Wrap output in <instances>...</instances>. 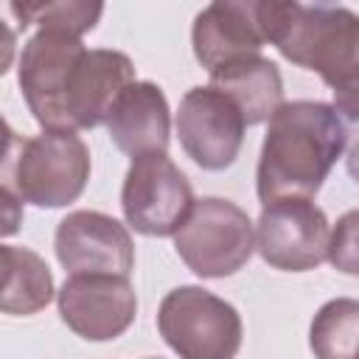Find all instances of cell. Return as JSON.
Wrapping results in <instances>:
<instances>
[{"instance_id": "cell-1", "label": "cell", "mask_w": 359, "mask_h": 359, "mask_svg": "<svg viewBox=\"0 0 359 359\" xmlns=\"http://www.w3.org/2000/svg\"><path fill=\"white\" fill-rule=\"evenodd\" d=\"M258 22L269 45L292 65L320 73L337 115L359 121V14L342 6L261 0Z\"/></svg>"}, {"instance_id": "cell-2", "label": "cell", "mask_w": 359, "mask_h": 359, "mask_svg": "<svg viewBox=\"0 0 359 359\" xmlns=\"http://www.w3.org/2000/svg\"><path fill=\"white\" fill-rule=\"evenodd\" d=\"M348 143L337 109L323 101H283L269 118L258 157V199H311Z\"/></svg>"}, {"instance_id": "cell-3", "label": "cell", "mask_w": 359, "mask_h": 359, "mask_svg": "<svg viewBox=\"0 0 359 359\" xmlns=\"http://www.w3.org/2000/svg\"><path fill=\"white\" fill-rule=\"evenodd\" d=\"M90 180V149L76 132L17 137L6 126L3 194L39 208L76 202Z\"/></svg>"}, {"instance_id": "cell-4", "label": "cell", "mask_w": 359, "mask_h": 359, "mask_svg": "<svg viewBox=\"0 0 359 359\" xmlns=\"http://www.w3.org/2000/svg\"><path fill=\"white\" fill-rule=\"evenodd\" d=\"M157 331L180 359H236L238 311L202 286L171 289L157 309Z\"/></svg>"}, {"instance_id": "cell-5", "label": "cell", "mask_w": 359, "mask_h": 359, "mask_svg": "<svg viewBox=\"0 0 359 359\" xmlns=\"http://www.w3.org/2000/svg\"><path fill=\"white\" fill-rule=\"evenodd\" d=\"M174 250L199 278L236 275L255 250L250 216L230 199H196L185 224L174 233Z\"/></svg>"}, {"instance_id": "cell-6", "label": "cell", "mask_w": 359, "mask_h": 359, "mask_svg": "<svg viewBox=\"0 0 359 359\" xmlns=\"http://www.w3.org/2000/svg\"><path fill=\"white\" fill-rule=\"evenodd\" d=\"M194 202L188 177L165 154L132 160L121 188V208L129 227L143 236H174L185 224Z\"/></svg>"}, {"instance_id": "cell-7", "label": "cell", "mask_w": 359, "mask_h": 359, "mask_svg": "<svg viewBox=\"0 0 359 359\" xmlns=\"http://www.w3.org/2000/svg\"><path fill=\"white\" fill-rule=\"evenodd\" d=\"M331 227L311 199H275L255 224V250L283 272H306L328 258Z\"/></svg>"}, {"instance_id": "cell-8", "label": "cell", "mask_w": 359, "mask_h": 359, "mask_svg": "<svg viewBox=\"0 0 359 359\" xmlns=\"http://www.w3.org/2000/svg\"><path fill=\"white\" fill-rule=\"evenodd\" d=\"M87 53L81 36L39 28L20 53V90L45 132H62V104L70 76Z\"/></svg>"}, {"instance_id": "cell-9", "label": "cell", "mask_w": 359, "mask_h": 359, "mask_svg": "<svg viewBox=\"0 0 359 359\" xmlns=\"http://www.w3.org/2000/svg\"><path fill=\"white\" fill-rule=\"evenodd\" d=\"M241 109L216 87H191L177 109V135L185 154L208 168L222 171L236 163L244 140Z\"/></svg>"}, {"instance_id": "cell-10", "label": "cell", "mask_w": 359, "mask_h": 359, "mask_svg": "<svg viewBox=\"0 0 359 359\" xmlns=\"http://www.w3.org/2000/svg\"><path fill=\"white\" fill-rule=\"evenodd\" d=\"M56 303L62 323L90 342L121 337L137 314L135 289L121 275H70Z\"/></svg>"}, {"instance_id": "cell-11", "label": "cell", "mask_w": 359, "mask_h": 359, "mask_svg": "<svg viewBox=\"0 0 359 359\" xmlns=\"http://www.w3.org/2000/svg\"><path fill=\"white\" fill-rule=\"evenodd\" d=\"M56 258L70 275H121L135 266L129 230L98 210H73L56 227Z\"/></svg>"}, {"instance_id": "cell-12", "label": "cell", "mask_w": 359, "mask_h": 359, "mask_svg": "<svg viewBox=\"0 0 359 359\" xmlns=\"http://www.w3.org/2000/svg\"><path fill=\"white\" fill-rule=\"evenodd\" d=\"M132 81L137 79H135V65L126 53L109 48L87 50L76 65L65 93L62 132H79L107 123L118 95Z\"/></svg>"}, {"instance_id": "cell-13", "label": "cell", "mask_w": 359, "mask_h": 359, "mask_svg": "<svg viewBox=\"0 0 359 359\" xmlns=\"http://www.w3.org/2000/svg\"><path fill=\"white\" fill-rule=\"evenodd\" d=\"M194 56L213 73L244 56H261L266 36L258 22L255 0H216L205 6L194 20Z\"/></svg>"}, {"instance_id": "cell-14", "label": "cell", "mask_w": 359, "mask_h": 359, "mask_svg": "<svg viewBox=\"0 0 359 359\" xmlns=\"http://www.w3.org/2000/svg\"><path fill=\"white\" fill-rule=\"evenodd\" d=\"M107 129L112 143L132 160L143 154H165L171 115L163 90L154 81H132L118 95Z\"/></svg>"}, {"instance_id": "cell-15", "label": "cell", "mask_w": 359, "mask_h": 359, "mask_svg": "<svg viewBox=\"0 0 359 359\" xmlns=\"http://www.w3.org/2000/svg\"><path fill=\"white\" fill-rule=\"evenodd\" d=\"M210 87L224 93L244 115L247 126L269 121L283 104V79L266 56H244L210 73Z\"/></svg>"}, {"instance_id": "cell-16", "label": "cell", "mask_w": 359, "mask_h": 359, "mask_svg": "<svg viewBox=\"0 0 359 359\" xmlns=\"http://www.w3.org/2000/svg\"><path fill=\"white\" fill-rule=\"evenodd\" d=\"M3 294L0 309L6 314H36L53 297V275L48 264L28 247L3 244Z\"/></svg>"}, {"instance_id": "cell-17", "label": "cell", "mask_w": 359, "mask_h": 359, "mask_svg": "<svg viewBox=\"0 0 359 359\" xmlns=\"http://www.w3.org/2000/svg\"><path fill=\"white\" fill-rule=\"evenodd\" d=\"M309 345L317 359H359V300H328L311 320Z\"/></svg>"}, {"instance_id": "cell-18", "label": "cell", "mask_w": 359, "mask_h": 359, "mask_svg": "<svg viewBox=\"0 0 359 359\" xmlns=\"http://www.w3.org/2000/svg\"><path fill=\"white\" fill-rule=\"evenodd\" d=\"M11 14L20 20L22 31L28 25H39L48 31H62L73 36H84L95 28L104 6L101 3H79V0H62V3H11Z\"/></svg>"}, {"instance_id": "cell-19", "label": "cell", "mask_w": 359, "mask_h": 359, "mask_svg": "<svg viewBox=\"0 0 359 359\" xmlns=\"http://www.w3.org/2000/svg\"><path fill=\"white\" fill-rule=\"evenodd\" d=\"M328 261L345 275H359V208L337 219L331 230Z\"/></svg>"}, {"instance_id": "cell-20", "label": "cell", "mask_w": 359, "mask_h": 359, "mask_svg": "<svg viewBox=\"0 0 359 359\" xmlns=\"http://www.w3.org/2000/svg\"><path fill=\"white\" fill-rule=\"evenodd\" d=\"M345 168H348V174L359 182V143L351 149V154H348V160H345Z\"/></svg>"}]
</instances>
